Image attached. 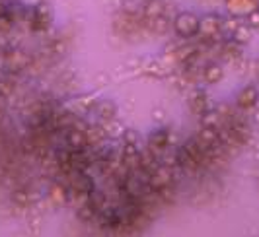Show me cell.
Returning <instances> with one entry per match:
<instances>
[{"label":"cell","mask_w":259,"mask_h":237,"mask_svg":"<svg viewBox=\"0 0 259 237\" xmlns=\"http://www.w3.org/2000/svg\"><path fill=\"white\" fill-rule=\"evenodd\" d=\"M169 142V134H168V129H156V132H152V136H150V144L158 148V150H164Z\"/></svg>","instance_id":"obj_2"},{"label":"cell","mask_w":259,"mask_h":237,"mask_svg":"<svg viewBox=\"0 0 259 237\" xmlns=\"http://www.w3.org/2000/svg\"><path fill=\"white\" fill-rule=\"evenodd\" d=\"M174 29L182 39H191L201 31V20L191 12H182L174 20Z\"/></svg>","instance_id":"obj_1"}]
</instances>
